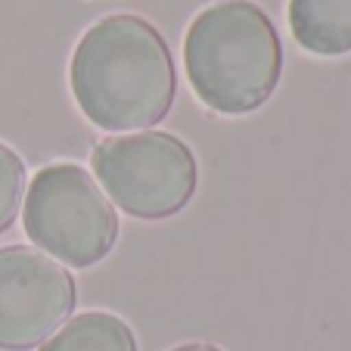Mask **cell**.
Masks as SVG:
<instances>
[{
  "label": "cell",
  "instance_id": "cell-1",
  "mask_svg": "<svg viewBox=\"0 0 351 351\" xmlns=\"http://www.w3.org/2000/svg\"><path fill=\"white\" fill-rule=\"evenodd\" d=\"M72 97L103 131H149L174 103V60L162 32L131 13H112L81 34L69 66Z\"/></svg>",
  "mask_w": 351,
  "mask_h": 351
},
{
  "label": "cell",
  "instance_id": "cell-2",
  "mask_svg": "<svg viewBox=\"0 0 351 351\" xmlns=\"http://www.w3.org/2000/svg\"><path fill=\"white\" fill-rule=\"evenodd\" d=\"M184 72L212 112L245 115L265 106L283 72V44L271 16L252 0L206 7L186 28Z\"/></svg>",
  "mask_w": 351,
  "mask_h": 351
},
{
  "label": "cell",
  "instance_id": "cell-3",
  "mask_svg": "<svg viewBox=\"0 0 351 351\" xmlns=\"http://www.w3.org/2000/svg\"><path fill=\"white\" fill-rule=\"evenodd\" d=\"M22 224L44 255L69 267H93L119 239V215L109 196L75 162H53L34 174Z\"/></svg>",
  "mask_w": 351,
  "mask_h": 351
},
{
  "label": "cell",
  "instance_id": "cell-4",
  "mask_svg": "<svg viewBox=\"0 0 351 351\" xmlns=\"http://www.w3.org/2000/svg\"><path fill=\"white\" fill-rule=\"evenodd\" d=\"M90 168L109 202L143 221L178 215L199 184L193 149L165 131L115 134L99 140L90 153Z\"/></svg>",
  "mask_w": 351,
  "mask_h": 351
},
{
  "label": "cell",
  "instance_id": "cell-5",
  "mask_svg": "<svg viewBox=\"0 0 351 351\" xmlns=\"http://www.w3.org/2000/svg\"><path fill=\"white\" fill-rule=\"evenodd\" d=\"M75 277L56 258L28 249H0V348L44 345L75 311Z\"/></svg>",
  "mask_w": 351,
  "mask_h": 351
},
{
  "label": "cell",
  "instance_id": "cell-6",
  "mask_svg": "<svg viewBox=\"0 0 351 351\" xmlns=\"http://www.w3.org/2000/svg\"><path fill=\"white\" fill-rule=\"evenodd\" d=\"M286 19L308 53L342 56L351 50V0H289Z\"/></svg>",
  "mask_w": 351,
  "mask_h": 351
},
{
  "label": "cell",
  "instance_id": "cell-7",
  "mask_svg": "<svg viewBox=\"0 0 351 351\" xmlns=\"http://www.w3.org/2000/svg\"><path fill=\"white\" fill-rule=\"evenodd\" d=\"M38 351H137L134 330L109 311H81L69 317Z\"/></svg>",
  "mask_w": 351,
  "mask_h": 351
},
{
  "label": "cell",
  "instance_id": "cell-8",
  "mask_svg": "<svg viewBox=\"0 0 351 351\" xmlns=\"http://www.w3.org/2000/svg\"><path fill=\"white\" fill-rule=\"evenodd\" d=\"M25 193V165L13 146L0 143V233L10 230L22 208Z\"/></svg>",
  "mask_w": 351,
  "mask_h": 351
},
{
  "label": "cell",
  "instance_id": "cell-9",
  "mask_svg": "<svg viewBox=\"0 0 351 351\" xmlns=\"http://www.w3.org/2000/svg\"><path fill=\"white\" fill-rule=\"evenodd\" d=\"M171 351H224V348L208 345V342H186V345H178V348H171Z\"/></svg>",
  "mask_w": 351,
  "mask_h": 351
}]
</instances>
